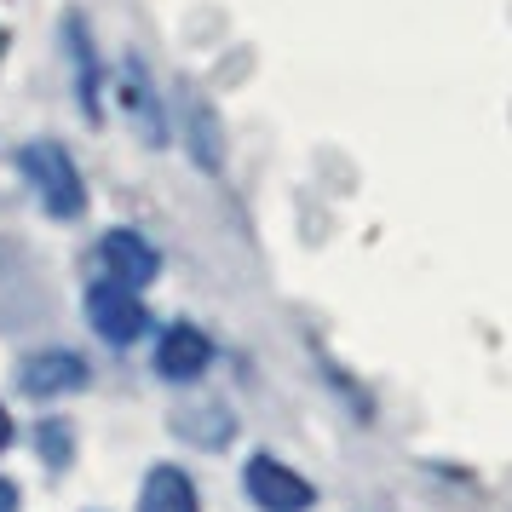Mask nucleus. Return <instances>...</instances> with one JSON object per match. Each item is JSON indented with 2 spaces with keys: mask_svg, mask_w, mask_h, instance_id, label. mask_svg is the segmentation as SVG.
<instances>
[{
  "mask_svg": "<svg viewBox=\"0 0 512 512\" xmlns=\"http://www.w3.org/2000/svg\"><path fill=\"white\" fill-rule=\"evenodd\" d=\"M24 173L35 179V190H41V202H47V213H58V219H75V213L87 208V190H81V173H75L70 150L64 144H29L24 150Z\"/></svg>",
  "mask_w": 512,
  "mask_h": 512,
  "instance_id": "nucleus-1",
  "label": "nucleus"
},
{
  "mask_svg": "<svg viewBox=\"0 0 512 512\" xmlns=\"http://www.w3.org/2000/svg\"><path fill=\"white\" fill-rule=\"evenodd\" d=\"M87 317H93V328L110 340V346H127V340H139L144 334V305H139V294L133 288H121V282H93L87 288Z\"/></svg>",
  "mask_w": 512,
  "mask_h": 512,
  "instance_id": "nucleus-2",
  "label": "nucleus"
},
{
  "mask_svg": "<svg viewBox=\"0 0 512 512\" xmlns=\"http://www.w3.org/2000/svg\"><path fill=\"white\" fill-rule=\"evenodd\" d=\"M248 495L265 512H311V501H317V489L305 484L294 466H282L277 455H254L248 461Z\"/></svg>",
  "mask_w": 512,
  "mask_h": 512,
  "instance_id": "nucleus-3",
  "label": "nucleus"
},
{
  "mask_svg": "<svg viewBox=\"0 0 512 512\" xmlns=\"http://www.w3.org/2000/svg\"><path fill=\"white\" fill-rule=\"evenodd\" d=\"M98 254H104L110 282H121V288H144V282L162 271V254H156L139 231H110L104 242H98Z\"/></svg>",
  "mask_w": 512,
  "mask_h": 512,
  "instance_id": "nucleus-4",
  "label": "nucleus"
},
{
  "mask_svg": "<svg viewBox=\"0 0 512 512\" xmlns=\"http://www.w3.org/2000/svg\"><path fill=\"white\" fill-rule=\"evenodd\" d=\"M24 392L29 397H58V392H75V386H87V363L75 357V351H35L24 363Z\"/></svg>",
  "mask_w": 512,
  "mask_h": 512,
  "instance_id": "nucleus-5",
  "label": "nucleus"
},
{
  "mask_svg": "<svg viewBox=\"0 0 512 512\" xmlns=\"http://www.w3.org/2000/svg\"><path fill=\"white\" fill-rule=\"evenodd\" d=\"M208 363H213L208 334H202V328H190V323L167 328L162 346H156V369H162L167 380H196V374L208 369Z\"/></svg>",
  "mask_w": 512,
  "mask_h": 512,
  "instance_id": "nucleus-6",
  "label": "nucleus"
},
{
  "mask_svg": "<svg viewBox=\"0 0 512 512\" xmlns=\"http://www.w3.org/2000/svg\"><path fill=\"white\" fill-rule=\"evenodd\" d=\"M139 512H196V484H190L179 466H156L144 478Z\"/></svg>",
  "mask_w": 512,
  "mask_h": 512,
  "instance_id": "nucleus-7",
  "label": "nucleus"
},
{
  "mask_svg": "<svg viewBox=\"0 0 512 512\" xmlns=\"http://www.w3.org/2000/svg\"><path fill=\"white\" fill-rule=\"evenodd\" d=\"M196 156H202L208 167H219V139H213V116L202 110V104H196Z\"/></svg>",
  "mask_w": 512,
  "mask_h": 512,
  "instance_id": "nucleus-8",
  "label": "nucleus"
},
{
  "mask_svg": "<svg viewBox=\"0 0 512 512\" xmlns=\"http://www.w3.org/2000/svg\"><path fill=\"white\" fill-rule=\"evenodd\" d=\"M0 512H18V484L12 478H0Z\"/></svg>",
  "mask_w": 512,
  "mask_h": 512,
  "instance_id": "nucleus-9",
  "label": "nucleus"
},
{
  "mask_svg": "<svg viewBox=\"0 0 512 512\" xmlns=\"http://www.w3.org/2000/svg\"><path fill=\"white\" fill-rule=\"evenodd\" d=\"M6 443H12V415L0 409V449H6Z\"/></svg>",
  "mask_w": 512,
  "mask_h": 512,
  "instance_id": "nucleus-10",
  "label": "nucleus"
},
{
  "mask_svg": "<svg viewBox=\"0 0 512 512\" xmlns=\"http://www.w3.org/2000/svg\"><path fill=\"white\" fill-rule=\"evenodd\" d=\"M0 52H6V35H0Z\"/></svg>",
  "mask_w": 512,
  "mask_h": 512,
  "instance_id": "nucleus-11",
  "label": "nucleus"
}]
</instances>
